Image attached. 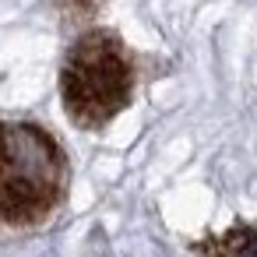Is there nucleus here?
Listing matches in <instances>:
<instances>
[{"label":"nucleus","mask_w":257,"mask_h":257,"mask_svg":"<svg viewBox=\"0 0 257 257\" xmlns=\"http://www.w3.org/2000/svg\"><path fill=\"white\" fill-rule=\"evenodd\" d=\"M190 250L201 257H257V229L246 222H236L225 232L197 239Z\"/></svg>","instance_id":"7ed1b4c3"},{"label":"nucleus","mask_w":257,"mask_h":257,"mask_svg":"<svg viewBox=\"0 0 257 257\" xmlns=\"http://www.w3.org/2000/svg\"><path fill=\"white\" fill-rule=\"evenodd\" d=\"M67 190V159L36 123L0 120V222L39 225Z\"/></svg>","instance_id":"f257e3e1"},{"label":"nucleus","mask_w":257,"mask_h":257,"mask_svg":"<svg viewBox=\"0 0 257 257\" xmlns=\"http://www.w3.org/2000/svg\"><path fill=\"white\" fill-rule=\"evenodd\" d=\"M53 4H57L71 22H88V18L99 11L102 0H53Z\"/></svg>","instance_id":"20e7f679"},{"label":"nucleus","mask_w":257,"mask_h":257,"mask_svg":"<svg viewBox=\"0 0 257 257\" xmlns=\"http://www.w3.org/2000/svg\"><path fill=\"white\" fill-rule=\"evenodd\" d=\"M131 92L134 64L113 32L92 29L67 50V60L60 67V95L74 127L95 131L109 123L131 102Z\"/></svg>","instance_id":"f03ea898"}]
</instances>
